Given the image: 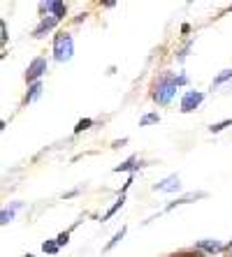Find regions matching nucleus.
<instances>
[{
  "label": "nucleus",
  "mask_w": 232,
  "mask_h": 257,
  "mask_svg": "<svg viewBox=\"0 0 232 257\" xmlns=\"http://www.w3.org/2000/svg\"><path fill=\"white\" fill-rule=\"evenodd\" d=\"M174 95H177V74L174 72H163L153 84V100L165 107L174 100Z\"/></svg>",
  "instance_id": "obj_1"
},
{
  "label": "nucleus",
  "mask_w": 232,
  "mask_h": 257,
  "mask_svg": "<svg viewBox=\"0 0 232 257\" xmlns=\"http://www.w3.org/2000/svg\"><path fill=\"white\" fill-rule=\"evenodd\" d=\"M74 56V40L70 33H58L54 37V58L58 63H67Z\"/></svg>",
  "instance_id": "obj_2"
},
{
  "label": "nucleus",
  "mask_w": 232,
  "mask_h": 257,
  "mask_svg": "<svg viewBox=\"0 0 232 257\" xmlns=\"http://www.w3.org/2000/svg\"><path fill=\"white\" fill-rule=\"evenodd\" d=\"M202 102H204V93H200V90H186L184 97H181V114L195 111Z\"/></svg>",
  "instance_id": "obj_3"
},
{
  "label": "nucleus",
  "mask_w": 232,
  "mask_h": 257,
  "mask_svg": "<svg viewBox=\"0 0 232 257\" xmlns=\"http://www.w3.org/2000/svg\"><path fill=\"white\" fill-rule=\"evenodd\" d=\"M44 72H47V58H44V56H37V58H33L28 70H26V81H28V84H35V81H40V77Z\"/></svg>",
  "instance_id": "obj_4"
},
{
  "label": "nucleus",
  "mask_w": 232,
  "mask_h": 257,
  "mask_svg": "<svg viewBox=\"0 0 232 257\" xmlns=\"http://www.w3.org/2000/svg\"><path fill=\"white\" fill-rule=\"evenodd\" d=\"M195 248L200 252H207V257H214V255H218V252L227 250V245L220 243V241H216V239H202V241H197Z\"/></svg>",
  "instance_id": "obj_5"
},
{
  "label": "nucleus",
  "mask_w": 232,
  "mask_h": 257,
  "mask_svg": "<svg viewBox=\"0 0 232 257\" xmlns=\"http://www.w3.org/2000/svg\"><path fill=\"white\" fill-rule=\"evenodd\" d=\"M153 190L156 192H179L181 190V179H179V174H170V176L163 179L161 183H156Z\"/></svg>",
  "instance_id": "obj_6"
},
{
  "label": "nucleus",
  "mask_w": 232,
  "mask_h": 257,
  "mask_svg": "<svg viewBox=\"0 0 232 257\" xmlns=\"http://www.w3.org/2000/svg\"><path fill=\"white\" fill-rule=\"evenodd\" d=\"M56 24H58V19H56L54 14H47V17H44V19L40 21V26H37L35 30H33V37H35V40L44 37L47 33H51V30H54V26H56Z\"/></svg>",
  "instance_id": "obj_7"
},
{
  "label": "nucleus",
  "mask_w": 232,
  "mask_h": 257,
  "mask_svg": "<svg viewBox=\"0 0 232 257\" xmlns=\"http://www.w3.org/2000/svg\"><path fill=\"white\" fill-rule=\"evenodd\" d=\"M207 197V192H188V195H184V197H179V199H174V202H170L165 206V211H172V209H177V206H181V204H191L193 199H204Z\"/></svg>",
  "instance_id": "obj_8"
},
{
  "label": "nucleus",
  "mask_w": 232,
  "mask_h": 257,
  "mask_svg": "<svg viewBox=\"0 0 232 257\" xmlns=\"http://www.w3.org/2000/svg\"><path fill=\"white\" fill-rule=\"evenodd\" d=\"M137 167H142V162H139V158H137V156H130L125 162H121L119 167H114V172H135Z\"/></svg>",
  "instance_id": "obj_9"
},
{
  "label": "nucleus",
  "mask_w": 232,
  "mask_h": 257,
  "mask_svg": "<svg viewBox=\"0 0 232 257\" xmlns=\"http://www.w3.org/2000/svg\"><path fill=\"white\" fill-rule=\"evenodd\" d=\"M125 232H128V227H121V229H119V232L114 234V239H112V241H109V243H107V245H105V252L114 250V248H116V245H119V241H123Z\"/></svg>",
  "instance_id": "obj_10"
},
{
  "label": "nucleus",
  "mask_w": 232,
  "mask_h": 257,
  "mask_svg": "<svg viewBox=\"0 0 232 257\" xmlns=\"http://www.w3.org/2000/svg\"><path fill=\"white\" fill-rule=\"evenodd\" d=\"M42 95V84L40 81H35V84H30V88H28V93H26V102H33V100H37V97Z\"/></svg>",
  "instance_id": "obj_11"
},
{
  "label": "nucleus",
  "mask_w": 232,
  "mask_h": 257,
  "mask_svg": "<svg viewBox=\"0 0 232 257\" xmlns=\"http://www.w3.org/2000/svg\"><path fill=\"white\" fill-rule=\"evenodd\" d=\"M123 204H125V195H119V199H116V202H114V206H112V209H109V211H107V213L102 215V220L107 222V220H109V218H112V215H114V213H116V211H119V209H121V206H123Z\"/></svg>",
  "instance_id": "obj_12"
},
{
  "label": "nucleus",
  "mask_w": 232,
  "mask_h": 257,
  "mask_svg": "<svg viewBox=\"0 0 232 257\" xmlns=\"http://www.w3.org/2000/svg\"><path fill=\"white\" fill-rule=\"evenodd\" d=\"M49 14H54V17L60 21V19H63V17H65V14H67L65 0H58V3H56V5H54V10H51V12H49Z\"/></svg>",
  "instance_id": "obj_13"
},
{
  "label": "nucleus",
  "mask_w": 232,
  "mask_h": 257,
  "mask_svg": "<svg viewBox=\"0 0 232 257\" xmlns=\"http://www.w3.org/2000/svg\"><path fill=\"white\" fill-rule=\"evenodd\" d=\"M230 79H232V67H227V70H223L218 77L214 79V84H211V86H214V88H218L220 84H225V81H230Z\"/></svg>",
  "instance_id": "obj_14"
},
{
  "label": "nucleus",
  "mask_w": 232,
  "mask_h": 257,
  "mask_svg": "<svg viewBox=\"0 0 232 257\" xmlns=\"http://www.w3.org/2000/svg\"><path fill=\"white\" fill-rule=\"evenodd\" d=\"M42 250L47 252V255H56V252L60 250V245H58V241H44V243H42Z\"/></svg>",
  "instance_id": "obj_15"
},
{
  "label": "nucleus",
  "mask_w": 232,
  "mask_h": 257,
  "mask_svg": "<svg viewBox=\"0 0 232 257\" xmlns=\"http://www.w3.org/2000/svg\"><path fill=\"white\" fill-rule=\"evenodd\" d=\"M161 120V116L158 114H146L142 120H139V127H146V125H153V123H158Z\"/></svg>",
  "instance_id": "obj_16"
},
{
  "label": "nucleus",
  "mask_w": 232,
  "mask_h": 257,
  "mask_svg": "<svg viewBox=\"0 0 232 257\" xmlns=\"http://www.w3.org/2000/svg\"><path fill=\"white\" fill-rule=\"evenodd\" d=\"M12 220H14V211L12 209H3V213H0V225H10Z\"/></svg>",
  "instance_id": "obj_17"
},
{
  "label": "nucleus",
  "mask_w": 232,
  "mask_h": 257,
  "mask_svg": "<svg viewBox=\"0 0 232 257\" xmlns=\"http://www.w3.org/2000/svg\"><path fill=\"white\" fill-rule=\"evenodd\" d=\"M91 125H93V118H82L77 123V127H74V135H79V132H84V130H89Z\"/></svg>",
  "instance_id": "obj_18"
},
{
  "label": "nucleus",
  "mask_w": 232,
  "mask_h": 257,
  "mask_svg": "<svg viewBox=\"0 0 232 257\" xmlns=\"http://www.w3.org/2000/svg\"><path fill=\"white\" fill-rule=\"evenodd\" d=\"M232 125V118H225V120H220V123H214V125L209 127L211 132H220V130H225V127Z\"/></svg>",
  "instance_id": "obj_19"
},
{
  "label": "nucleus",
  "mask_w": 232,
  "mask_h": 257,
  "mask_svg": "<svg viewBox=\"0 0 232 257\" xmlns=\"http://www.w3.org/2000/svg\"><path fill=\"white\" fill-rule=\"evenodd\" d=\"M172 257H204L202 252L197 250V248H193V250H181V252H174Z\"/></svg>",
  "instance_id": "obj_20"
},
{
  "label": "nucleus",
  "mask_w": 232,
  "mask_h": 257,
  "mask_svg": "<svg viewBox=\"0 0 232 257\" xmlns=\"http://www.w3.org/2000/svg\"><path fill=\"white\" fill-rule=\"evenodd\" d=\"M70 234H72V229H67V232H60L58 236H56V241H58V245L63 248V245H67L70 243Z\"/></svg>",
  "instance_id": "obj_21"
},
{
  "label": "nucleus",
  "mask_w": 232,
  "mask_h": 257,
  "mask_svg": "<svg viewBox=\"0 0 232 257\" xmlns=\"http://www.w3.org/2000/svg\"><path fill=\"white\" fill-rule=\"evenodd\" d=\"M186 81H188V79H186V77H184V74H179V77H177V86H184V84H186Z\"/></svg>",
  "instance_id": "obj_22"
},
{
  "label": "nucleus",
  "mask_w": 232,
  "mask_h": 257,
  "mask_svg": "<svg viewBox=\"0 0 232 257\" xmlns=\"http://www.w3.org/2000/svg\"><path fill=\"white\" fill-rule=\"evenodd\" d=\"M114 3H116V0H105V5H107V7H112Z\"/></svg>",
  "instance_id": "obj_23"
},
{
  "label": "nucleus",
  "mask_w": 232,
  "mask_h": 257,
  "mask_svg": "<svg viewBox=\"0 0 232 257\" xmlns=\"http://www.w3.org/2000/svg\"><path fill=\"white\" fill-rule=\"evenodd\" d=\"M24 257H35V255H24Z\"/></svg>",
  "instance_id": "obj_24"
},
{
  "label": "nucleus",
  "mask_w": 232,
  "mask_h": 257,
  "mask_svg": "<svg viewBox=\"0 0 232 257\" xmlns=\"http://www.w3.org/2000/svg\"><path fill=\"white\" fill-rule=\"evenodd\" d=\"M230 12H232V5H230Z\"/></svg>",
  "instance_id": "obj_25"
},
{
  "label": "nucleus",
  "mask_w": 232,
  "mask_h": 257,
  "mask_svg": "<svg viewBox=\"0 0 232 257\" xmlns=\"http://www.w3.org/2000/svg\"><path fill=\"white\" fill-rule=\"evenodd\" d=\"M188 3H191V0H188Z\"/></svg>",
  "instance_id": "obj_26"
},
{
  "label": "nucleus",
  "mask_w": 232,
  "mask_h": 257,
  "mask_svg": "<svg viewBox=\"0 0 232 257\" xmlns=\"http://www.w3.org/2000/svg\"><path fill=\"white\" fill-rule=\"evenodd\" d=\"M230 257H232V255H230Z\"/></svg>",
  "instance_id": "obj_27"
}]
</instances>
